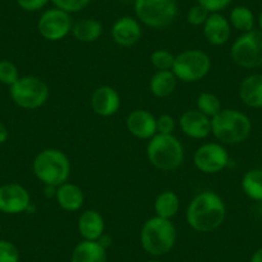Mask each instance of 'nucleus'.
Here are the masks:
<instances>
[{
    "instance_id": "obj_6",
    "label": "nucleus",
    "mask_w": 262,
    "mask_h": 262,
    "mask_svg": "<svg viewBox=\"0 0 262 262\" xmlns=\"http://www.w3.org/2000/svg\"><path fill=\"white\" fill-rule=\"evenodd\" d=\"M212 60L201 49H188L175 55L172 70L178 81L193 84L205 79L211 71Z\"/></svg>"
},
{
    "instance_id": "obj_11",
    "label": "nucleus",
    "mask_w": 262,
    "mask_h": 262,
    "mask_svg": "<svg viewBox=\"0 0 262 262\" xmlns=\"http://www.w3.org/2000/svg\"><path fill=\"white\" fill-rule=\"evenodd\" d=\"M71 14L59 8H50L40 16L37 30L48 41H60L72 31Z\"/></svg>"
},
{
    "instance_id": "obj_26",
    "label": "nucleus",
    "mask_w": 262,
    "mask_h": 262,
    "mask_svg": "<svg viewBox=\"0 0 262 262\" xmlns=\"http://www.w3.org/2000/svg\"><path fill=\"white\" fill-rule=\"evenodd\" d=\"M229 22H230L231 29H235L241 31L242 34L254 30L256 18H254L253 12L247 7H235L231 9L229 14Z\"/></svg>"
},
{
    "instance_id": "obj_25",
    "label": "nucleus",
    "mask_w": 262,
    "mask_h": 262,
    "mask_svg": "<svg viewBox=\"0 0 262 262\" xmlns=\"http://www.w3.org/2000/svg\"><path fill=\"white\" fill-rule=\"evenodd\" d=\"M242 189L252 201L262 202V168H253L242 178Z\"/></svg>"
},
{
    "instance_id": "obj_37",
    "label": "nucleus",
    "mask_w": 262,
    "mask_h": 262,
    "mask_svg": "<svg viewBox=\"0 0 262 262\" xmlns=\"http://www.w3.org/2000/svg\"><path fill=\"white\" fill-rule=\"evenodd\" d=\"M249 262H262V248L257 249V251L252 254Z\"/></svg>"
},
{
    "instance_id": "obj_24",
    "label": "nucleus",
    "mask_w": 262,
    "mask_h": 262,
    "mask_svg": "<svg viewBox=\"0 0 262 262\" xmlns=\"http://www.w3.org/2000/svg\"><path fill=\"white\" fill-rule=\"evenodd\" d=\"M178 79L172 71H157L149 81V90L156 98H167L175 92Z\"/></svg>"
},
{
    "instance_id": "obj_2",
    "label": "nucleus",
    "mask_w": 262,
    "mask_h": 262,
    "mask_svg": "<svg viewBox=\"0 0 262 262\" xmlns=\"http://www.w3.org/2000/svg\"><path fill=\"white\" fill-rule=\"evenodd\" d=\"M251 131V118L242 111L223 108L211 118V134L224 145L241 144L249 137Z\"/></svg>"
},
{
    "instance_id": "obj_5",
    "label": "nucleus",
    "mask_w": 262,
    "mask_h": 262,
    "mask_svg": "<svg viewBox=\"0 0 262 262\" xmlns=\"http://www.w3.org/2000/svg\"><path fill=\"white\" fill-rule=\"evenodd\" d=\"M147 157L157 170L173 171L183 165L185 152L181 142L173 134H156L148 140Z\"/></svg>"
},
{
    "instance_id": "obj_15",
    "label": "nucleus",
    "mask_w": 262,
    "mask_h": 262,
    "mask_svg": "<svg viewBox=\"0 0 262 262\" xmlns=\"http://www.w3.org/2000/svg\"><path fill=\"white\" fill-rule=\"evenodd\" d=\"M179 126L183 134L191 139L202 140L211 135V118L198 110L184 112L179 118Z\"/></svg>"
},
{
    "instance_id": "obj_16",
    "label": "nucleus",
    "mask_w": 262,
    "mask_h": 262,
    "mask_svg": "<svg viewBox=\"0 0 262 262\" xmlns=\"http://www.w3.org/2000/svg\"><path fill=\"white\" fill-rule=\"evenodd\" d=\"M93 111L100 117H111L118 112L121 107V97L112 86H99L93 92L90 99Z\"/></svg>"
},
{
    "instance_id": "obj_35",
    "label": "nucleus",
    "mask_w": 262,
    "mask_h": 262,
    "mask_svg": "<svg viewBox=\"0 0 262 262\" xmlns=\"http://www.w3.org/2000/svg\"><path fill=\"white\" fill-rule=\"evenodd\" d=\"M50 0H17L19 8L25 12H37L47 7Z\"/></svg>"
},
{
    "instance_id": "obj_17",
    "label": "nucleus",
    "mask_w": 262,
    "mask_h": 262,
    "mask_svg": "<svg viewBox=\"0 0 262 262\" xmlns=\"http://www.w3.org/2000/svg\"><path fill=\"white\" fill-rule=\"evenodd\" d=\"M203 36L208 44L221 47L226 44L231 36L230 22L221 13H210L207 21L203 25Z\"/></svg>"
},
{
    "instance_id": "obj_23",
    "label": "nucleus",
    "mask_w": 262,
    "mask_h": 262,
    "mask_svg": "<svg viewBox=\"0 0 262 262\" xmlns=\"http://www.w3.org/2000/svg\"><path fill=\"white\" fill-rule=\"evenodd\" d=\"M180 210V200L178 194L172 190H163L155 201L156 216L167 220H172Z\"/></svg>"
},
{
    "instance_id": "obj_4",
    "label": "nucleus",
    "mask_w": 262,
    "mask_h": 262,
    "mask_svg": "<svg viewBox=\"0 0 262 262\" xmlns=\"http://www.w3.org/2000/svg\"><path fill=\"white\" fill-rule=\"evenodd\" d=\"M178 238V231L171 220L153 217L148 219L140 230V243L143 249L153 257L168 253L173 248Z\"/></svg>"
},
{
    "instance_id": "obj_34",
    "label": "nucleus",
    "mask_w": 262,
    "mask_h": 262,
    "mask_svg": "<svg viewBox=\"0 0 262 262\" xmlns=\"http://www.w3.org/2000/svg\"><path fill=\"white\" fill-rule=\"evenodd\" d=\"M233 0H196V4L202 6L210 13H220L225 8H228Z\"/></svg>"
},
{
    "instance_id": "obj_27",
    "label": "nucleus",
    "mask_w": 262,
    "mask_h": 262,
    "mask_svg": "<svg viewBox=\"0 0 262 262\" xmlns=\"http://www.w3.org/2000/svg\"><path fill=\"white\" fill-rule=\"evenodd\" d=\"M196 110L206 115L207 117L212 118L223 110V104L217 95L213 93H201L196 98Z\"/></svg>"
},
{
    "instance_id": "obj_39",
    "label": "nucleus",
    "mask_w": 262,
    "mask_h": 262,
    "mask_svg": "<svg viewBox=\"0 0 262 262\" xmlns=\"http://www.w3.org/2000/svg\"><path fill=\"white\" fill-rule=\"evenodd\" d=\"M147 262H162V261H158V259H149V261Z\"/></svg>"
},
{
    "instance_id": "obj_33",
    "label": "nucleus",
    "mask_w": 262,
    "mask_h": 262,
    "mask_svg": "<svg viewBox=\"0 0 262 262\" xmlns=\"http://www.w3.org/2000/svg\"><path fill=\"white\" fill-rule=\"evenodd\" d=\"M176 127V121L170 115H161L157 117V134L172 135Z\"/></svg>"
},
{
    "instance_id": "obj_13",
    "label": "nucleus",
    "mask_w": 262,
    "mask_h": 262,
    "mask_svg": "<svg viewBox=\"0 0 262 262\" xmlns=\"http://www.w3.org/2000/svg\"><path fill=\"white\" fill-rule=\"evenodd\" d=\"M126 128L137 139L149 140L157 134V117L147 110L131 111L126 117Z\"/></svg>"
},
{
    "instance_id": "obj_29",
    "label": "nucleus",
    "mask_w": 262,
    "mask_h": 262,
    "mask_svg": "<svg viewBox=\"0 0 262 262\" xmlns=\"http://www.w3.org/2000/svg\"><path fill=\"white\" fill-rule=\"evenodd\" d=\"M18 67L13 62L8 59L0 60V82L4 85L12 86L19 79Z\"/></svg>"
},
{
    "instance_id": "obj_12",
    "label": "nucleus",
    "mask_w": 262,
    "mask_h": 262,
    "mask_svg": "<svg viewBox=\"0 0 262 262\" xmlns=\"http://www.w3.org/2000/svg\"><path fill=\"white\" fill-rule=\"evenodd\" d=\"M31 205V195L21 184L9 183L0 186V212L18 215L26 212Z\"/></svg>"
},
{
    "instance_id": "obj_30",
    "label": "nucleus",
    "mask_w": 262,
    "mask_h": 262,
    "mask_svg": "<svg viewBox=\"0 0 262 262\" xmlns=\"http://www.w3.org/2000/svg\"><path fill=\"white\" fill-rule=\"evenodd\" d=\"M19 258L18 247L12 242L0 239V262H19Z\"/></svg>"
},
{
    "instance_id": "obj_8",
    "label": "nucleus",
    "mask_w": 262,
    "mask_h": 262,
    "mask_svg": "<svg viewBox=\"0 0 262 262\" xmlns=\"http://www.w3.org/2000/svg\"><path fill=\"white\" fill-rule=\"evenodd\" d=\"M11 99L16 105L24 110L34 111L42 107L50 95L49 86L37 76L19 77L18 81L9 89Z\"/></svg>"
},
{
    "instance_id": "obj_14",
    "label": "nucleus",
    "mask_w": 262,
    "mask_h": 262,
    "mask_svg": "<svg viewBox=\"0 0 262 262\" xmlns=\"http://www.w3.org/2000/svg\"><path fill=\"white\" fill-rule=\"evenodd\" d=\"M111 34H112L113 41L120 47H134L142 39V24L134 17L123 16L113 24Z\"/></svg>"
},
{
    "instance_id": "obj_38",
    "label": "nucleus",
    "mask_w": 262,
    "mask_h": 262,
    "mask_svg": "<svg viewBox=\"0 0 262 262\" xmlns=\"http://www.w3.org/2000/svg\"><path fill=\"white\" fill-rule=\"evenodd\" d=\"M258 27H259V31H262V12L258 16Z\"/></svg>"
},
{
    "instance_id": "obj_10",
    "label": "nucleus",
    "mask_w": 262,
    "mask_h": 262,
    "mask_svg": "<svg viewBox=\"0 0 262 262\" xmlns=\"http://www.w3.org/2000/svg\"><path fill=\"white\" fill-rule=\"evenodd\" d=\"M196 170L206 175H215L228 167L230 157L221 143H205L195 150L193 157Z\"/></svg>"
},
{
    "instance_id": "obj_9",
    "label": "nucleus",
    "mask_w": 262,
    "mask_h": 262,
    "mask_svg": "<svg viewBox=\"0 0 262 262\" xmlns=\"http://www.w3.org/2000/svg\"><path fill=\"white\" fill-rule=\"evenodd\" d=\"M230 57L236 66L246 70L262 67V31H252L242 34L231 44Z\"/></svg>"
},
{
    "instance_id": "obj_31",
    "label": "nucleus",
    "mask_w": 262,
    "mask_h": 262,
    "mask_svg": "<svg viewBox=\"0 0 262 262\" xmlns=\"http://www.w3.org/2000/svg\"><path fill=\"white\" fill-rule=\"evenodd\" d=\"M55 8H59L67 13H77L86 8L92 0H50Z\"/></svg>"
},
{
    "instance_id": "obj_18",
    "label": "nucleus",
    "mask_w": 262,
    "mask_h": 262,
    "mask_svg": "<svg viewBox=\"0 0 262 262\" xmlns=\"http://www.w3.org/2000/svg\"><path fill=\"white\" fill-rule=\"evenodd\" d=\"M77 230L84 241L98 242L104 235V217L97 210L84 211L77 221Z\"/></svg>"
},
{
    "instance_id": "obj_3",
    "label": "nucleus",
    "mask_w": 262,
    "mask_h": 262,
    "mask_svg": "<svg viewBox=\"0 0 262 262\" xmlns=\"http://www.w3.org/2000/svg\"><path fill=\"white\" fill-rule=\"evenodd\" d=\"M32 171L37 180L45 186H57L67 183L71 175V161L63 150L47 148L36 155L32 162Z\"/></svg>"
},
{
    "instance_id": "obj_22",
    "label": "nucleus",
    "mask_w": 262,
    "mask_h": 262,
    "mask_svg": "<svg viewBox=\"0 0 262 262\" xmlns=\"http://www.w3.org/2000/svg\"><path fill=\"white\" fill-rule=\"evenodd\" d=\"M72 36L80 42H94L103 35V25L95 18H84L74 24Z\"/></svg>"
},
{
    "instance_id": "obj_1",
    "label": "nucleus",
    "mask_w": 262,
    "mask_h": 262,
    "mask_svg": "<svg viewBox=\"0 0 262 262\" xmlns=\"http://www.w3.org/2000/svg\"><path fill=\"white\" fill-rule=\"evenodd\" d=\"M225 201L212 190L196 194L186 208V223L198 233L217 230L226 220Z\"/></svg>"
},
{
    "instance_id": "obj_19",
    "label": "nucleus",
    "mask_w": 262,
    "mask_h": 262,
    "mask_svg": "<svg viewBox=\"0 0 262 262\" xmlns=\"http://www.w3.org/2000/svg\"><path fill=\"white\" fill-rule=\"evenodd\" d=\"M54 198L58 206L67 212H76L80 208H82L85 202L82 189L76 184L69 183V181L57 186Z\"/></svg>"
},
{
    "instance_id": "obj_21",
    "label": "nucleus",
    "mask_w": 262,
    "mask_h": 262,
    "mask_svg": "<svg viewBox=\"0 0 262 262\" xmlns=\"http://www.w3.org/2000/svg\"><path fill=\"white\" fill-rule=\"evenodd\" d=\"M71 262H107V249L94 241H82L74 248Z\"/></svg>"
},
{
    "instance_id": "obj_28",
    "label": "nucleus",
    "mask_w": 262,
    "mask_h": 262,
    "mask_svg": "<svg viewBox=\"0 0 262 262\" xmlns=\"http://www.w3.org/2000/svg\"><path fill=\"white\" fill-rule=\"evenodd\" d=\"M173 62L175 54L167 49H157L150 54V63L157 71H171Z\"/></svg>"
},
{
    "instance_id": "obj_7",
    "label": "nucleus",
    "mask_w": 262,
    "mask_h": 262,
    "mask_svg": "<svg viewBox=\"0 0 262 262\" xmlns=\"http://www.w3.org/2000/svg\"><path fill=\"white\" fill-rule=\"evenodd\" d=\"M137 19L144 26L155 30L166 29L178 17L176 0H135Z\"/></svg>"
},
{
    "instance_id": "obj_32",
    "label": "nucleus",
    "mask_w": 262,
    "mask_h": 262,
    "mask_svg": "<svg viewBox=\"0 0 262 262\" xmlns=\"http://www.w3.org/2000/svg\"><path fill=\"white\" fill-rule=\"evenodd\" d=\"M208 16H210V12L206 8H203L200 4H195V6L191 7L190 9L186 13V21H188L189 25L191 26H203L205 22L207 21Z\"/></svg>"
},
{
    "instance_id": "obj_20",
    "label": "nucleus",
    "mask_w": 262,
    "mask_h": 262,
    "mask_svg": "<svg viewBox=\"0 0 262 262\" xmlns=\"http://www.w3.org/2000/svg\"><path fill=\"white\" fill-rule=\"evenodd\" d=\"M239 98L249 108H262V74H252L244 77L239 85Z\"/></svg>"
},
{
    "instance_id": "obj_36",
    "label": "nucleus",
    "mask_w": 262,
    "mask_h": 262,
    "mask_svg": "<svg viewBox=\"0 0 262 262\" xmlns=\"http://www.w3.org/2000/svg\"><path fill=\"white\" fill-rule=\"evenodd\" d=\"M9 138V131L7 128V126L4 123L0 122V144H4V143L8 140Z\"/></svg>"
},
{
    "instance_id": "obj_40",
    "label": "nucleus",
    "mask_w": 262,
    "mask_h": 262,
    "mask_svg": "<svg viewBox=\"0 0 262 262\" xmlns=\"http://www.w3.org/2000/svg\"><path fill=\"white\" fill-rule=\"evenodd\" d=\"M0 231H2V225H0Z\"/></svg>"
}]
</instances>
